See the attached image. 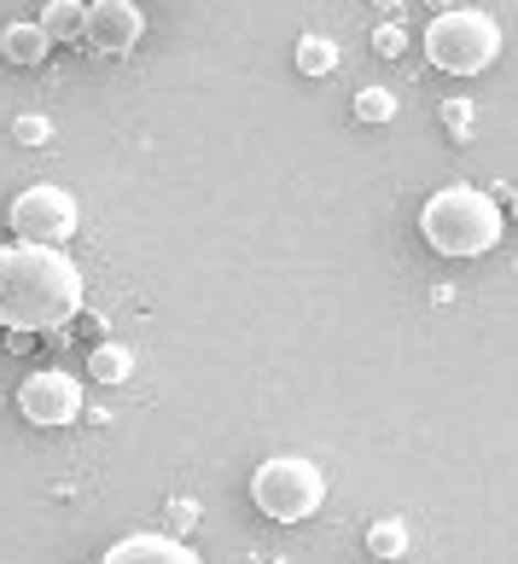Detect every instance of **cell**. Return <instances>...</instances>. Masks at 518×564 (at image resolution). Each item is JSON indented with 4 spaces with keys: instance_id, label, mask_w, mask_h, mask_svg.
I'll list each match as a JSON object with an SVG mask.
<instances>
[{
    "instance_id": "1",
    "label": "cell",
    "mask_w": 518,
    "mask_h": 564,
    "mask_svg": "<svg viewBox=\"0 0 518 564\" xmlns=\"http://www.w3.org/2000/svg\"><path fill=\"white\" fill-rule=\"evenodd\" d=\"M82 268L53 245L0 250V326L7 332H65L82 315Z\"/></svg>"
},
{
    "instance_id": "2",
    "label": "cell",
    "mask_w": 518,
    "mask_h": 564,
    "mask_svg": "<svg viewBox=\"0 0 518 564\" xmlns=\"http://www.w3.org/2000/svg\"><path fill=\"white\" fill-rule=\"evenodd\" d=\"M501 227H507L501 204L484 186H466V181L438 186L420 210V239L438 257H484V250L501 245Z\"/></svg>"
},
{
    "instance_id": "3",
    "label": "cell",
    "mask_w": 518,
    "mask_h": 564,
    "mask_svg": "<svg viewBox=\"0 0 518 564\" xmlns=\"http://www.w3.org/2000/svg\"><path fill=\"white\" fill-rule=\"evenodd\" d=\"M425 58L438 65L443 76H478L495 65V53H501V24H495L489 12L478 7H461V12H438L420 35Z\"/></svg>"
},
{
    "instance_id": "4",
    "label": "cell",
    "mask_w": 518,
    "mask_h": 564,
    "mask_svg": "<svg viewBox=\"0 0 518 564\" xmlns=\"http://www.w3.org/2000/svg\"><path fill=\"white\" fill-rule=\"evenodd\" d=\"M326 500V471L303 454H274L251 471V507L274 524H303Z\"/></svg>"
},
{
    "instance_id": "5",
    "label": "cell",
    "mask_w": 518,
    "mask_h": 564,
    "mask_svg": "<svg viewBox=\"0 0 518 564\" xmlns=\"http://www.w3.org/2000/svg\"><path fill=\"white\" fill-rule=\"evenodd\" d=\"M76 221H82L76 198L65 193V186H53V181L24 186V193L12 198V210H7V227L18 234V245H53L58 250L76 234Z\"/></svg>"
},
{
    "instance_id": "6",
    "label": "cell",
    "mask_w": 518,
    "mask_h": 564,
    "mask_svg": "<svg viewBox=\"0 0 518 564\" xmlns=\"http://www.w3.org/2000/svg\"><path fill=\"white\" fill-rule=\"evenodd\" d=\"M18 408H24V420L41 425V431L76 425L82 420V379H71L65 367H47V372H35V379H24Z\"/></svg>"
},
{
    "instance_id": "7",
    "label": "cell",
    "mask_w": 518,
    "mask_h": 564,
    "mask_svg": "<svg viewBox=\"0 0 518 564\" xmlns=\"http://www.w3.org/2000/svg\"><path fill=\"white\" fill-rule=\"evenodd\" d=\"M147 35V12L134 0H94L88 7V41L99 53H134Z\"/></svg>"
},
{
    "instance_id": "8",
    "label": "cell",
    "mask_w": 518,
    "mask_h": 564,
    "mask_svg": "<svg viewBox=\"0 0 518 564\" xmlns=\"http://www.w3.org/2000/svg\"><path fill=\"white\" fill-rule=\"evenodd\" d=\"M99 564H204V558L186 547L181 535H158V530H147V535H122Z\"/></svg>"
},
{
    "instance_id": "9",
    "label": "cell",
    "mask_w": 518,
    "mask_h": 564,
    "mask_svg": "<svg viewBox=\"0 0 518 564\" xmlns=\"http://www.w3.org/2000/svg\"><path fill=\"white\" fill-rule=\"evenodd\" d=\"M47 53H53V41H47V30H41V24H30V18H18V24L0 30V58L18 65V70H35Z\"/></svg>"
},
{
    "instance_id": "10",
    "label": "cell",
    "mask_w": 518,
    "mask_h": 564,
    "mask_svg": "<svg viewBox=\"0 0 518 564\" xmlns=\"http://www.w3.org/2000/svg\"><path fill=\"white\" fill-rule=\"evenodd\" d=\"M35 24L47 30L53 47H58V41H88V7H82V0H47Z\"/></svg>"
},
{
    "instance_id": "11",
    "label": "cell",
    "mask_w": 518,
    "mask_h": 564,
    "mask_svg": "<svg viewBox=\"0 0 518 564\" xmlns=\"http://www.w3.org/2000/svg\"><path fill=\"white\" fill-rule=\"evenodd\" d=\"M88 379L94 384H129L134 379V349H122V344H94L88 349Z\"/></svg>"
},
{
    "instance_id": "12",
    "label": "cell",
    "mask_w": 518,
    "mask_h": 564,
    "mask_svg": "<svg viewBox=\"0 0 518 564\" xmlns=\"http://www.w3.org/2000/svg\"><path fill=\"white\" fill-rule=\"evenodd\" d=\"M413 547V535L402 518H379V524H367V558L373 564H390V558H402Z\"/></svg>"
},
{
    "instance_id": "13",
    "label": "cell",
    "mask_w": 518,
    "mask_h": 564,
    "mask_svg": "<svg viewBox=\"0 0 518 564\" xmlns=\"http://www.w3.org/2000/svg\"><path fill=\"white\" fill-rule=\"evenodd\" d=\"M298 70L303 76H333L338 70V47L326 35H303L298 41Z\"/></svg>"
},
{
    "instance_id": "14",
    "label": "cell",
    "mask_w": 518,
    "mask_h": 564,
    "mask_svg": "<svg viewBox=\"0 0 518 564\" xmlns=\"http://www.w3.org/2000/svg\"><path fill=\"white\" fill-rule=\"evenodd\" d=\"M349 111H356V122H390V117H397V94H390V88H361Z\"/></svg>"
},
{
    "instance_id": "15",
    "label": "cell",
    "mask_w": 518,
    "mask_h": 564,
    "mask_svg": "<svg viewBox=\"0 0 518 564\" xmlns=\"http://www.w3.org/2000/svg\"><path fill=\"white\" fill-rule=\"evenodd\" d=\"M12 140H18V145H47V140H53V122L35 117V111H24V117L12 122Z\"/></svg>"
},
{
    "instance_id": "16",
    "label": "cell",
    "mask_w": 518,
    "mask_h": 564,
    "mask_svg": "<svg viewBox=\"0 0 518 564\" xmlns=\"http://www.w3.org/2000/svg\"><path fill=\"white\" fill-rule=\"evenodd\" d=\"M373 53H379V58H402L408 53V30L402 24H379V30H373Z\"/></svg>"
},
{
    "instance_id": "17",
    "label": "cell",
    "mask_w": 518,
    "mask_h": 564,
    "mask_svg": "<svg viewBox=\"0 0 518 564\" xmlns=\"http://www.w3.org/2000/svg\"><path fill=\"white\" fill-rule=\"evenodd\" d=\"M443 122H449L454 134H466V129H472V99H449V106H443Z\"/></svg>"
},
{
    "instance_id": "18",
    "label": "cell",
    "mask_w": 518,
    "mask_h": 564,
    "mask_svg": "<svg viewBox=\"0 0 518 564\" xmlns=\"http://www.w3.org/2000/svg\"><path fill=\"white\" fill-rule=\"evenodd\" d=\"M170 524L186 535V530H193L198 524V507H193V500H175V507H170Z\"/></svg>"
},
{
    "instance_id": "19",
    "label": "cell",
    "mask_w": 518,
    "mask_h": 564,
    "mask_svg": "<svg viewBox=\"0 0 518 564\" xmlns=\"http://www.w3.org/2000/svg\"><path fill=\"white\" fill-rule=\"evenodd\" d=\"M35 349V332H7V355H30Z\"/></svg>"
},
{
    "instance_id": "20",
    "label": "cell",
    "mask_w": 518,
    "mask_h": 564,
    "mask_svg": "<svg viewBox=\"0 0 518 564\" xmlns=\"http://www.w3.org/2000/svg\"><path fill=\"white\" fill-rule=\"evenodd\" d=\"M507 210H512V221H518V186H512V198H507Z\"/></svg>"
},
{
    "instance_id": "21",
    "label": "cell",
    "mask_w": 518,
    "mask_h": 564,
    "mask_svg": "<svg viewBox=\"0 0 518 564\" xmlns=\"http://www.w3.org/2000/svg\"><path fill=\"white\" fill-rule=\"evenodd\" d=\"M379 7H385V12H397V0H379Z\"/></svg>"
}]
</instances>
